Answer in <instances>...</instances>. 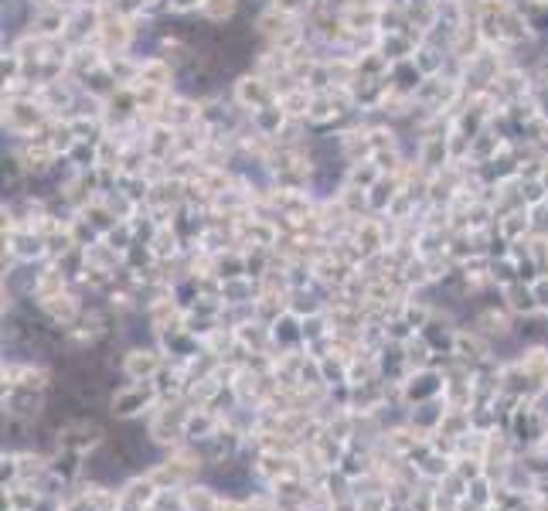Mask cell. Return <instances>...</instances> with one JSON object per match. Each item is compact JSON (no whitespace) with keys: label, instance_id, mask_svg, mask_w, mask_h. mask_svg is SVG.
Masks as SVG:
<instances>
[{"label":"cell","instance_id":"6da1fadb","mask_svg":"<svg viewBox=\"0 0 548 511\" xmlns=\"http://www.w3.org/2000/svg\"><path fill=\"white\" fill-rule=\"evenodd\" d=\"M201 468V460L195 454H187V450H178V454L164 460V464H157L150 470V481L160 487V491H170V487H187V481L195 477V470Z\"/></svg>","mask_w":548,"mask_h":511},{"label":"cell","instance_id":"277c9868","mask_svg":"<svg viewBox=\"0 0 548 511\" xmlns=\"http://www.w3.org/2000/svg\"><path fill=\"white\" fill-rule=\"evenodd\" d=\"M178 497H181V511H222L226 505L211 487H201V484H187Z\"/></svg>","mask_w":548,"mask_h":511},{"label":"cell","instance_id":"52a82bcc","mask_svg":"<svg viewBox=\"0 0 548 511\" xmlns=\"http://www.w3.org/2000/svg\"><path fill=\"white\" fill-rule=\"evenodd\" d=\"M215 433H218V416H215V412H205V406H201V410H191L187 423H184V437H187V440H211Z\"/></svg>","mask_w":548,"mask_h":511},{"label":"cell","instance_id":"9c48e42d","mask_svg":"<svg viewBox=\"0 0 548 511\" xmlns=\"http://www.w3.org/2000/svg\"><path fill=\"white\" fill-rule=\"evenodd\" d=\"M545 385H548V365H545Z\"/></svg>","mask_w":548,"mask_h":511},{"label":"cell","instance_id":"8992f818","mask_svg":"<svg viewBox=\"0 0 548 511\" xmlns=\"http://www.w3.org/2000/svg\"><path fill=\"white\" fill-rule=\"evenodd\" d=\"M160 365H164V362H160L157 352H130L123 369H127V375L133 382H150L157 371H160Z\"/></svg>","mask_w":548,"mask_h":511},{"label":"cell","instance_id":"ba28073f","mask_svg":"<svg viewBox=\"0 0 548 511\" xmlns=\"http://www.w3.org/2000/svg\"><path fill=\"white\" fill-rule=\"evenodd\" d=\"M457 348L464 352V358H484V344H477V341L460 338V341H457Z\"/></svg>","mask_w":548,"mask_h":511},{"label":"cell","instance_id":"3957f363","mask_svg":"<svg viewBox=\"0 0 548 511\" xmlns=\"http://www.w3.org/2000/svg\"><path fill=\"white\" fill-rule=\"evenodd\" d=\"M154 389H150V382H137V385H127V389H120L113 396V416H123V419H130V416H137L140 410H147L150 402H154Z\"/></svg>","mask_w":548,"mask_h":511},{"label":"cell","instance_id":"7a4b0ae2","mask_svg":"<svg viewBox=\"0 0 548 511\" xmlns=\"http://www.w3.org/2000/svg\"><path fill=\"white\" fill-rule=\"evenodd\" d=\"M102 443H106L102 429L96 423H89V419H72V423H65L58 429V447H69V450L89 454V450H96Z\"/></svg>","mask_w":548,"mask_h":511},{"label":"cell","instance_id":"5b68a950","mask_svg":"<svg viewBox=\"0 0 548 511\" xmlns=\"http://www.w3.org/2000/svg\"><path fill=\"white\" fill-rule=\"evenodd\" d=\"M82 450H69V447H58V454L48 460V470L55 474L62 484L75 481L79 474H82Z\"/></svg>","mask_w":548,"mask_h":511}]
</instances>
